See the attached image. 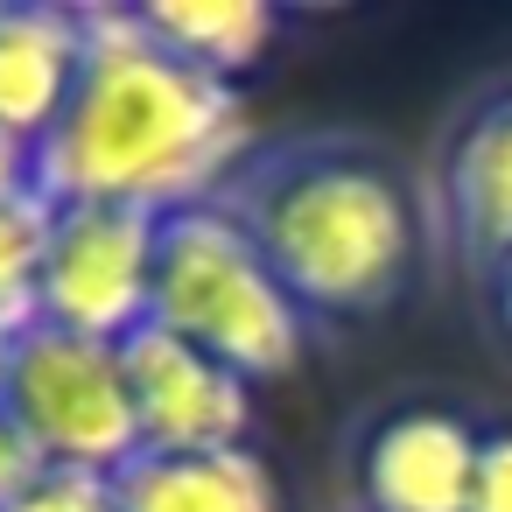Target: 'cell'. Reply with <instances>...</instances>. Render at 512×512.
Wrapping results in <instances>:
<instances>
[{"mask_svg": "<svg viewBox=\"0 0 512 512\" xmlns=\"http://www.w3.org/2000/svg\"><path fill=\"white\" fill-rule=\"evenodd\" d=\"M246 92L148 43L134 8H85V78L57 134L29 155L43 204H211L253 155Z\"/></svg>", "mask_w": 512, "mask_h": 512, "instance_id": "cell-1", "label": "cell"}, {"mask_svg": "<svg viewBox=\"0 0 512 512\" xmlns=\"http://www.w3.org/2000/svg\"><path fill=\"white\" fill-rule=\"evenodd\" d=\"M218 204L253 232L316 330L386 316L428 253V218L407 169L365 134L260 141Z\"/></svg>", "mask_w": 512, "mask_h": 512, "instance_id": "cell-2", "label": "cell"}, {"mask_svg": "<svg viewBox=\"0 0 512 512\" xmlns=\"http://www.w3.org/2000/svg\"><path fill=\"white\" fill-rule=\"evenodd\" d=\"M148 323L176 330L183 344L211 351L218 365H232L253 386L288 379L316 344V323L302 316V302L281 288V274L267 267L253 232L218 197L162 211Z\"/></svg>", "mask_w": 512, "mask_h": 512, "instance_id": "cell-3", "label": "cell"}, {"mask_svg": "<svg viewBox=\"0 0 512 512\" xmlns=\"http://www.w3.org/2000/svg\"><path fill=\"white\" fill-rule=\"evenodd\" d=\"M0 414L22 428V442L43 456V470L120 477L141 456L127 358H120V344H99V337H78V330L29 323L8 344Z\"/></svg>", "mask_w": 512, "mask_h": 512, "instance_id": "cell-4", "label": "cell"}, {"mask_svg": "<svg viewBox=\"0 0 512 512\" xmlns=\"http://www.w3.org/2000/svg\"><path fill=\"white\" fill-rule=\"evenodd\" d=\"M155 211L134 204H50L36 323L127 344L155 309Z\"/></svg>", "mask_w": 512, "mask_h": 512, "instance_id": "cell-5", "label": "cell"}, {"mask_svg": "<svg viewBox=\"0 0 512 512\" xmlns=\"http://www.w3.org/2000/svg\"><path fill=\"white\" fill-rule=\"evenodd\" d=\"M127 386L141 421V456H218L253 449V379L218 365L211 351L183 344L162 323H141L127 344Z\"/></svg>", "mask_w": 512, "mask_h": 512, "instance_id": "cell-6", "label": "cell"}, {"mask_svg": "<svg viewBox=\"0 0 512 512\" xmlns=\"http://www.w3.org/2000/svg\"><path fill=\"white\" fill-rule=\"evenodd\" d=\"M477 449L484 428L463 407H386L365 435H358V505L365 512H470V484H477Z\"/></svg>", "mask_w": 512, "mask_h": 512, "instance_id": "cell-7", "label": "cell"}, {"mask_svg": "<svg viewBox=\"0 0 512 512\" xmlns=\"http://www.w3.org/2000/svg\"><path fill=\"white\" fill-rule=\"evenodd\" d=\"M435 211L456 260L477 281H491L512 260V85L477 99L449 127L435 169Z\"/></svg>", "mask_w": 512, "mask_h": 512, "instance_id": "cell-8", "label": "cell"}, {"mask_svg": "<svg viewBox=\"0 0 512 512\" xmlns=\"http://www.w3.org/2000/svg\"><path fill=\"white\" fill-rule=\"evenodd\" d=\"M85 78V8H0V141L36 155Z\"/></svg>", "mask_w": 512, "mask_h": 512, "instance_id": "cell-9", "label": "cell"}, {"mask_svg": "<svg viewBox=\"0 0 512 512\" xmlns=\"http://www.w3.org/2000/svg\"><path fill=\"white\" fill-rule=\"evenodd\" d=\"M120 512H281L274 470L260 449H218V456H134L113 477Z\"/></svg>", "mask_w": 512, "mask_h": 512, "instance_id": "cell-10", "label": "cell"}, {"mask_svg": "<svg viewBox=\"0 0 512 512\" xmlns=\"http://www.w3.org/2000/svg\"><path fill=\"white\" fill-rule=\"evenodd\" d=\"M134 15H141L148 43H162L176 64H190L218 85H239L246 71H260L281 36V15L267 0H148Z\"/></svg>", "mask_w": 512, "mask_h": 512, "instance_id": "cell-11", "label": "cell"}, {"mask_svg": "<svg viewBox=\"0 0 512 512\" xmlns=\"http://www.w3.org/2000/svg\"><path fill=\"white\" fill-rule=\"evenodd\" d=\"M43 232H50V204L36 190H8V197H0V330H8V337H22L36 323Z\"/></svg>", "mask_w": 512, "mask_h": 512, "instance_id": "cell-12", "label": "cell"}, {"mask_svg": "<svg viewBox=\"0 0 512 512\" xmlns=\"http://www.w3.org/2000/svg\"><path fill=\"white\" fill-rule=\"evenodd\" d=\"M0 512H120V498H113V477H92V470H43L22 498H8Z\"/></svg>", "mask_w": 512, "mask_h": 512, "instance_id": "cell-13", "label": "cell"}, {"mask_svg": "<svg viewBox=\"0 0 512 512\" xmlns=\"http://www.w3.org/2000/svg\"><path fill=\"white\" fill-rule=\"evenodd\" d=\"M470 512H512V428H484L477 484H470Z\"/></svg>", "mask_w": 512, "mask_h": 512, "instance_id": "cell-14", "label": "cell"}, {"mask_svg": "<svg viewBox=\"0 0 512 512\" xmlns=\"http://www.w3.org/2000/svg\"><path fill=\"white\" fill-rule=\"evenodd\" d=\"M36 477H43V456L22 442V428H15L8 414H0V505H8V498H22Z\"/></svg>", "mask_w": 512, "mask_h": 512, "instance_id": "cell-15", "label": "cell"}, {"mask_svg": "<svg viewBox=\"0 0 512 512\" xmlns=\"http://www.w3.org/2000/svg\"><path fill=\"white\" fill-rule=\"evenodd\" d=\"M484 288H491V302H498V323H505V337H512V260H505V267H498Z\"/></svg>", "mask_w": 512, "mask_h": 512, "instance_id": "cell-16", "label": "cell"}, {"mask_svg": "<svg viewBox=\"0 0 512 512\" xmlns=\"http://www.w3.org/2000/svg\"><path fill=\"white\" fill-rule=\"evenodd\" d=\"M8 344H15V337H8V330H0V386H8Z\"/></svg>", "mask_w": 512, "mask_h": 512, "instance_id": "cell-17", "label": "cell"}]
</instances>
